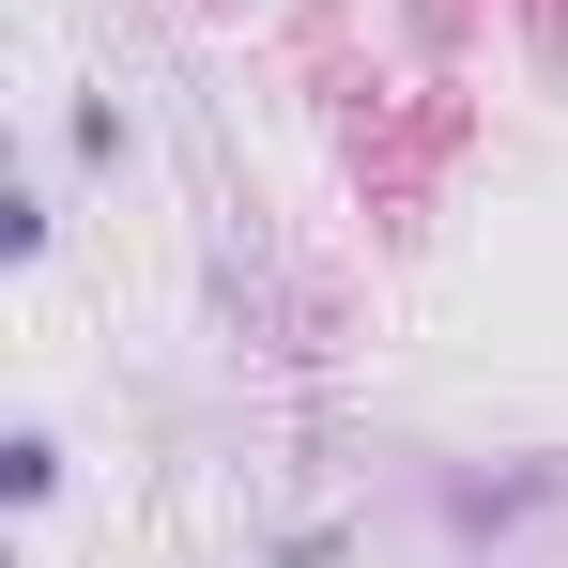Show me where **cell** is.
<instances>
[{"label": "cell", "mask_w": 568, "mask_h": 568, "mask_svg": "<svg viewBox=\"0 0 568 568\" xmlns=\"http://www.w3.org/2000/svg\"><path fill=\"white\" fill-rule=\"evenodd\" d=\"M0 507H62V430H47V415L0 430Z\"/></svg>", "instance_id": "cell-1"}, {"label": "cell", "mask_w": 568, "mask_h": 568, "mask_svg": "<svg viewBox=\"0 0 568 568\" xmlns=\"http://www.w3.org/2000/svg\"><path fill=\"white\" fill-rule=\"evenodd\" d=\"M62 154H78V170L108 185V170L139 154V123H123V93H78V108H62Z\"/></svg>", "instance_id": "cell-2"}, {"label": "cell", "mask_w": 568, "mask_h": 568, "mask_svg": "<svg viewBox=\"0 0 568 568\" xmlns=\"http://www.w3.org/2000/svg\"><path fill=\"white\" fill-rule=\"evenodd\" d=\"M47 231H62V215H47V185H0V262H16V277L47 262Z\"/></svg>", "instance_id": "cell-3"}]
</instances>
